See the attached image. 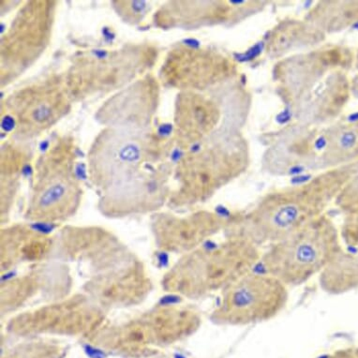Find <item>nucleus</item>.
Wrapping results in <instances>:
<instances>
[{
	"instance_id": "5",
	"label": "nucleus",
	"mask_w": 358,
	"mask_h": 358,
	"mask_svg": "<svg viewBox=\"0 0 358 358\" xmlns=\"http://www.w3.org/2000/svg\"><path fill=\"white\" fill-rule=\"evenodd\" d=\"M288 287L271 275L250 272L225 289L211 315L217 326L247 327L277 317L287 305Z\"/></svg>"
},
{
	"instance_id": "8",
	"label": "nucleus",
	"mask_w": 358,
	"mask_h": 358,
	"mask_svg": "<svg viewBox=\"0 0 358 358\" xmlns=\"http://www.w3.org/2000/svg\"><path fill=\"white\" fill-rule=\"evenodd\" d=\"M26 96L20 103L22 120L37 127L46 126L55 120L63 103L62 94L55 90H44L43 95Z\"/></svg>"
},
{
	"instance_id": "9",
	"label": "nucleus",
	"mask_w": 358,
	"mask_h": 358,
	"mask_svg": "<svg viewBox=\"0 0 358 358\" xmlns=\"http://www.w3.org/2000/svg\"><path fill=\"white\" fill-rule=\"evenodd\" d=\"M65 349L52 341H24L2 351L1 358H63Z\"/></svg>"
},
{
	"instance_id": "4",
	"label": "nucleus",
	"mask_w": 358,
	"mask_h": 358,
	"mask_svg": "<svg viewBox=\"0 0 358 358\" xmlns=\"http://www.w3.org/2000/svg\"><path fill=\"white\" fill-rule=\"evenodd\" d=\"M199 311L189 306L169 305L144 317L112 327L96 336L97 345L126 357L151 358L161 348L191 337L199 329Z\"/></svg>"
},
{
	"instance_id": "2",
	"label": "nucleus",
	"mask_w": 358,
	"mask_h": 358,
	"mask_svg": "<svg viewBox=\"0 0 358 358\" xmlns=\"http://www.w3.org/2000/svg\"><path fill=\"white\" fill-rule=\"evenodd\" d=\"M261 255L260 248L256 245L227 236L214 246H201L184 255L168 272L164 287L189 299L222 293L252 272Z\"/></svg>"
},
{
	"instance_id": "11",
	"label": "nucleus",
	"mask_w": 358,
	"mask_h": 358,
	"mask_svg": "<svg viewBox=\"0 0 358 358\" xmlns=\"http://www.w3.org/2000/svg\"><path fill=\"white\" fill-rule=\"evenodd\" d=\"M355 143H357V136L352 132H346L341 136V145L344 148H351L354 147Z\"/></svg>"
},
{
	"instance_id": "13",
	"label": "nucleus",
	"mask_w": 358,
	"mask_h": 358,
	"mask_svg": "<svg viewBox=\"0 0 358 358\" xmlns=\"http://www.w3.org/2000/svg\"><path fill=\"white\" fill-rule=\"evenodd\" d=\"M350 121H357L358 120V113H355V114L352 115L349 118Z\"/></svg>"
},
{
	"instance_id": "10",
	"label": "nucleus",
	"mask_w": 358,
	"mask_h": 358,
	"mask_svg": "<svg viewBox=\"0 0 358 358\" xmlns=\"http://www.w3.org/2000/svg\"><path fill=\"white\" fill-rule=\"evenodd\" d=\"M317 358H357V355L354 349H341L329 354L320 355Z\"/></svg>"
},
{
	"instance_id": "12",
	"label": "nucleus",
	"mask_w": 358,
	"mask_h": 358,
	"mask_svg": "<svg viewBox=\"0 0 358 358\" xmlns=\"http://www.w3.org/2000/svg\"><path fill=\"white\" fill-rule=\"evenodd\" d=\"M261 51L260 45H256L255 48H253L252 50L248 52L247 56H242L241 59H244L243 60H250L253 59V57L258 56L259 52Z\"/></svg>"
},
{
	"instance_id": "15",
	"label": "nucleus",
	"mask_w": 358,
	"mask_h": 358,
	"mask_svg": "<svg viewBox=\"0 0 358 358\" xmlns=\"http://www.w3.org/2000/svg\"><path fill=\"white\" fill-rule=\"evenodd\" d=\"M355 355H357V358H358V348L355 350Z\"/></svg>"
},
{
	"instance_id": "1",
	"label": "nucleus",
	"mask_w": 358,
	"mask_h": 358,
	"mask_svg": "<svg viewBox=\"0 0 358 358\" xmlns=\"http://www.w3.org/2000/svg\"><path fill=\"white\" fill-rule=\"evenodd\" d=\"M335 189L331 179L318 178L307 185L269 195L252 211L228 222L225 235L259 248L269 246L321 217Z\"/></svg>"
},
{
	"instance_id": "14",
	"label": "nucleus",
	"mask_w": 358,
	"mask_h": 358,
	"mask_svg": "<svg viewBox=\"0 0 358 358\" xmlns=\"http://www.w3.org/2000/svg\"><path fill=\"white\" fill-rule=\"evenodd\" d=\"M151 358H168V357H164V355H157V357H151Z\"/></svg>"
},
{
	"instance_id": "7",
	"label": "nucleus",
	"mask_w": 358,
	"mask_h": 358,
	"mask_svg": "<svg viewBox=\"0 0 358 358\" xmlns=\"http://www.w3.org/2000/svg\"><path fill=\"white\" fill-rule=\"evenodd\" d=\"M78 198L77 187L67 171L62 167L52 169L38 179L30 211L35 219H63L76 208Z\"/></svg>"
},
{
	"instance_id": "3",
	"label": "nucleus",
	"mask_w": 358,
	"mask_h": 358,
	"mask_svg": "<svg viewBox=\"0 0 358 358\" xmlns=\"http://www.w3.org/2000/svg\"><path fill=\"white\" fill-rule=\"evenodd\" d=\"M341 250L335 225L321 216L269 245L260 262L266 273L296 287L320 275Z\"/></svg>"
},
{
	"instance_id": "6",
	"label": "nucleus",
	"mask_w": 358,
	"mask_h": 358,
	"mask_svg": "<svg viewBox=\"0 0 358 358\" xmlns=\"http://www.w3.org/2000/svg\"><path fill=\"white\" fill-rule=\"evenodd\" d=\"M228 220L219 215L199 212L188 217H165L156 224L159 247L171 252L186 255L208 239L227 231Z\"/></svg>"
}]
</instances>
